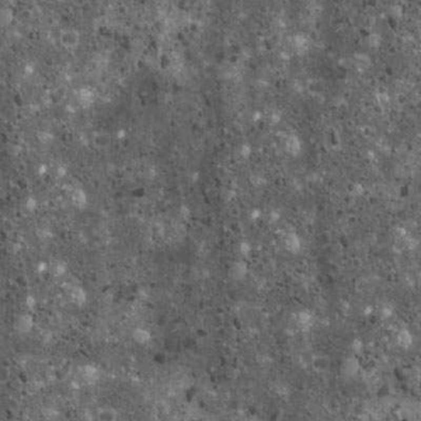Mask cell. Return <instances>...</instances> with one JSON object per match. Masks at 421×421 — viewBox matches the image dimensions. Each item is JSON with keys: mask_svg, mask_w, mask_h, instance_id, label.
Masks as SVG:
<instances>
[{"mask_svg": "<svg viewBox=\"0 0 421 421\" xmlns=\"http://www.w3.org/2000/svg\"><path fill=\"white\" fill-rule=\"evenodd\" d=\"M418 283H419V286L421 287V274H420L419 277H418Z\"/></svg>", "mask_w": 421, "mask_h": 421, "instance_id": "obj_2", "label": "cell"}, {"mask_svg": "<svg viewBox=\"0 0 421 421\" xmlns=\"http://www.w3.org/2000/svg\"><path fill=\"white\" fill-rule=\"evenodd\" d=\"M331 366V360L325 355H316L313 357L312 360V367L313 370L317 373H324L327 372Z\"/></svg>", "mask_w": 421, "mask_h": 421, "instance_id": "obj_1", "label": "cell"}]
</instances>
